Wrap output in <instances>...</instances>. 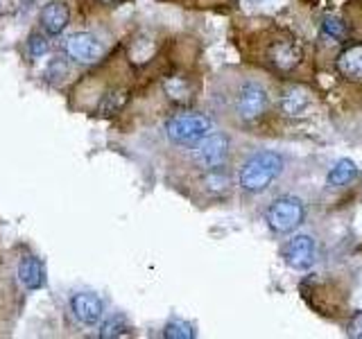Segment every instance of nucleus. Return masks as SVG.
Instances as JSON below:
<instances>
[{"mask_svg":"<svg viewBox=\"0 0 362 339\" xmlns=\"http://www.w3.org/2000/svg\"><path fill=\"white\" fill-rule=\"evenodd\" d=\"M283 172V156L276 152H256L254 156H249L245 165L240 167V174H238V184L245 192H252V195H258V192H265L274 181L279 179V174Z\"/></svg>","mask_w":362,"mask_h":339,"instance_id":"1","label":"nucleus"},{"mask_svg":"<svg viewBox=\"0 0 362 339\" xmlns=\"http://www.w3.org/2000/svg\"><path fill=\"white\" fill-rule=\"evenodd\" d=\"M213 129V122L204 113H177L165 122L168 138L177 145H197Z\"/></svg>","mask_w":362,"mask_h":339,"instance_id":"2","label":"nucleus"},{"mask_svg":"<svg viewBox=\"0 0 362 339\" xmlns=\"http://www.w3.org/2000/svg\"><path fill=\"white\" fill-rule=\"evenodd\" d=\"M267 226L274 233H292L305 220V208L297 197H279L265 213Z\"/></svg>","mask_w":362,"mask_h":339,"instance_id":"3","label":"nucleus"},{"mask_svg":"<svg viewBox=\"0 0 362 339\" xmlns=\"http://www.w3.org/2000/svg\"><path fill=\"white\" fill-rule=\"evenodd\" d=\"M64 50L68 54V59H73L75 64H82V66L98 64L102 56H105V45L88 32L71 34V37L66 39Z\"/></svg>","mask_w":362,"mask_h":339,"instance_id":"4","label":"nucleus"},{"mask_svg":"<svg viewBox=\"0 0 362 339\" xmlns=\"http://www.w3.org/2000/svg\"><path fill=\"white\" fill-rule=\"evenodd\" d=\"M192 156H195L197 165L204 170L222 167L226 158H229V138L224 133H209L206 138H202L195 145Z\"/></svg>","mask_w":362,"mask_h":339,"instance_id":"5","label":"nucleus"},{"mask_svg":"<svg viewBox=\"0 0 362 339\" xmlns=\"http://www.w3.org/2000/svg\"><path fill=\"white\" fill-rule=\"evenodd\" d=\"M267 111V93L265 88L256 84V82H247L238 90L235 97V113L240 116L245 122H254L258 120L263 113Z\"/></svg>","mask_w":362,"mask_h":339,"instance_id":"6","label":"nucleus"},{"mask_svg":"<svg viewBox=\"0 0 362 339\" xmlns=\"http://www.w3.org/2000/svg\"><path fill=\"white\" fill-rule=\"evenodd\" d=\"M317 249H315V240L310 235H294L292 240L283 246V260L290 269H310L315 263Z\"/></svg>","mask_w":362,"mask_h":339,"instance_id":"7","label":"nucleus"},{"mask_svg":"<svg viewBox=\"0 0 362 339\" xmlns=\"http://www.w3.org/2000/svg\"><path fill=\"white\" fill-rule=\"evenodd\" d=\"M301 56L303 54H301L299 43L292 39H276L267 50V59L279 73L294 71V68L301 64Z\"/></svg>","mask_w":362,"mask_h":339,"instance_id":"8","label":"nucleus"},{"mask_svg":"<svg viewBox=\"0 0 362 339\" xmlns=\"http://www.w3.org/2000/svg\"><path fill=\"white\" fill-rule=\"evenodd\" d=\"M71 310L75 314V319L84 326H95L102 319V312H105V305H102L98 294L90 292H79L71 299Z\"/></svg>","mask_w":362,"mask_h":339,"instance_id":"9","label":"nucleus"},{"mask_svg":"<svg viewBox=\"0 0 362 339\" xmlns=\"http://www.w3.org/2000/svg\"><path fill=\"white\" fill-rule=\"evenodd\" d=\"M335 64L344 79H349V82H362V43L344 48Z\"/></svg>","mask_w":362,"mask_h":339,"instance_id":"10","label":"nucleus"},{"mask_svg":"<svg viewBox=\"0 0 362 339\" xmlns=\"http://www.w3.org/2000/svg\"><path fill=\"white\" fill-rule=\"evenodd\" d=\"M68 20H71V11L64 3H48L41 9V28L50 34V37H57L68 28Z\"/></svg>","mask_w":362,"mask_h":339,"instance_id":"11","label":"nucleus"},{"mask_svg":"<svg viewBox=\"0 0 362 339\" xmlns=\"http://www.w3.org/2000/svg\"><path fill=\"white\" fill-rule=\"evenodd\" d=\"M18 280L28 290H39V287H43L45 271H43L41 260L34 258V256H25V258H23L21 265H18Z\"/></svg>","mask_w":362,"mask_h":339,"instance_id":"12","label":"nucleus"},{"mask_svg":"<svg viewBox=\"0 0 362 339\" xmlns=\"http://www.w3.org/2000/svg\"><path fill=\"white\" fill-rule=\"evenodd\" d=\"M310 105V93L303 86H290L288 90H283L281 97V109L286 116H299Z\"/></svg>","mask_w":362,"mask_h":339,"instance_id":"13","label":"nucleus"},{"mask_svg":"<svg viewBox=\"0 0 362 339\" xmlns=\"http://www.w3.org/2000/svg\"><path fill=\"white\" fill-rule=\"evenodd\" d=\"M356 174H358L356 163L349 161V158H339V161L331 167V172H328V186L342 188L349 184V181H354Z\"/></svg>","mask_w":362,"mask_h":339,"instance_id":"14","label":"nucleus"},{"mask_svg":"<svg viewBox=\"0 0 362 339\" xmlns=\"http://www.w3.org/2000/svg\"><path fill=\"white\" fill-rule=\"evenodd\" d=\"M163 88H165L168 97L177 102V105H186V102L192 100V88L186 77H168Z\"/></svg>","mask_w":362,"mask_h":339,"instance_id":"15","label":"nucleus"},{"mask_svg":"<svg viewBox=\"0 0 362 339\" xmlns=\"http://www.w3.org/2000/svg\"><path fill=\"white\" fill-rule=\"evenodd\" d=\"M127 331H129L127 319H124L122 314H116V316H111L109 321L102 323V328H100V337H102V339H113V337L127 335Z\"/></svg>","mask_w":362,"mask_h":339,"instance_id":"16","label":"nucleus"},{"mask_svg":"<svg viewBox=\"0 0 362 339\" xmlns=\"http://www.w3.org/2000/svg\"><path fill=\"white\" fill-rule=\"evenodd\" d=\"M204 184H206V190L211 192H226L231 186V179L226 172H222V167H215V170H206Z\"/></svg>","mask_w":362,"mask_h":339,"instance_id":"17","label":"nucleus"},{"mask_svg":"<svg viewBox=\"0 0 362 339\" xmlns=\"http://www.w3.org/2000/svg\"><path fill=\"white\" fill-rule=\"evenodd\" d=\"M127 102V93L124 90H113V93H107L105 100L100 102V113L102 116H113L122 109V105Z\"/></svg>","mask_w":362,"mask_h":339,"instance_id":"18","label":"nucleus"},{"mask_svg":"<svg viewBox=\"0 0 362 339\" xmlns=\"http://www.w3.org/2000/svg\"><path fill=\"white\" fill-rule=\"evenodd\" d=\"M163 337H168V339H192V337H195V333H192L190 323L179 321V319H173V321H168V323H165V328H163Z\"/></svg>","mask_w":362,"mask_h":339,"instance_id":"19","label":"nucleus"},{"mask_svg":"<svg viewBox=\"0 0 362 339\" xmlns=\"http://www.w3.org/2000/svg\"><path fill=\"white\" fill-rule=\"evenodd\" d=\"M324 34L326 37H331V39H344L346 37V28H344V23L335 18V16H328L324 20V25H322Z\"/></svg>","mask_w":362,"mask_h":339,"instance_id":"20","label":"nucleus"},{"mask_svg":"<svg viewBox=\"0 0 362 339\" xmlns=\"http://www.w3.org/2000/svg\"><path fill=\"white\" fill-rule=\"evenodd\" d=\"M28 50H30V56H43L48 52V41H45L41 34H32L30 41H28Z\"/></svg>","mask_w":362,"mask_h":339,"instance_id":"21","label":"nucleus"},{"mask_svg":"<svg viewBox=\"0 0 362 339\" xmlns=\"http://www.w3.org/2000/svg\"><path fill=\"white\" fill-rule=\"evenodd\" d=\"M349 335L362 339V312H356L354 319L349 321Z\"/></svg>","mask_w":362,"mask_h":339,"instance_id":"22","label":"nucleus"},{"mask_svg":"<svg viewBox=\"0 0 362 339\" xmlns=\"http://www.w3.org/2000/svg\"><path fill=\"white\" fill-rule=\"evenodd\" d=\"M100 5H105V7H118V5H124L127 0H98Z\"/></svg>","mask_w":362,"mask_h":339,"instance_id":"23","label":"nucleus"},{"mask_svg":"<svg viewBox=\"0 0 362 339\" xmlns=\"http://www.w3.org/2000/svg\"><path fill=\"white\" fill-rule=\"evenodd\" d=\"M11 9V0H0V16H5Z\"/></svg>","mask_w":362,"mask_h":339,"instance_id":"24","label":"nucleus"}]
</instances>
